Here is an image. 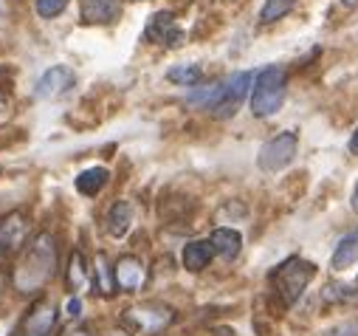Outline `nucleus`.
Here are the masks:
<instances>
[{"instance_id":"7ed1b4c3","label":"nucleus","mask_w":358,"mask_h":336,"mask_svg":"<svg viewBox=\"0 0 358 336\" xmlns=\"http://www.w3.org/2000/svg\"><path fill=\"white\" fill-rule=\"evenodd\" d=\"M313 277H316L313 263H308L302 258H291L282 266H277V272L271 274V283H274V291L280 294L282 305H294V302H299V297L305 294V288Z\"/></svg>"},{"instance_id":"c85d7f7f","label":"nucleus","mask_w":358,"mask_h":336,"mask_svg":"<svg viewBox=\"0 0 358 336\" xmlns=\"http://www.w3.org/2000/svg\"><path fill=\"white\" fill-rule=\"evenodd\" d=\"M0 294H3V277H0Z\"/></svg>"},{"instance_id":"9d476101","label":"nucleus","mask_w":358,"mask_h":336,"mask_svg":"<svg viewBox=\"0 0 358 336\" xmlns=\"http://www.w3.org/2000/svg\"><path fill=\"white\" fill-rule=\"evenodd\" d=\"M122 15V0H79V18L87 26H110Z\"/></svg>"},{"instance_id":"412c9836","label":"nucleus","mask_w":358,"mask_h":336,"mask_svg":"<svg viewBox=\"0 0 358 336\" xmlns=\"http://www.w3.org/2000/svg\"><path fill=\"white\" fill-rule=\"evenodd\" d=\"M113 286H116L113 269L108 266V258L99 255V258H96V288H99L102 294H113Z\"/></svg>"},{"instance_id":"ddd939ff","label":"nucleus","mask_w":358,"mask_h":336,"mask_svg":"<svg viewBox=\"0 0 358 336\" xmlns=\"http://www.w3.org/2000/svg\"><path fill=\"white\" fill-rule=\"evenodd\" d=\"M212 258H215V246L209 240H192L184 246V269L189 272H203Z\"/></svg>"},{"instance_id":"0eeeda50","label":"nucleus","mask_w":358,"mask_h":336,"mask_svg":"<svg viewBox=\"0 0 358 336\" xmlns=\"http://www.w3.org/2000/svg\"><path fill=\"white\" fill-rule=\"evenodd\" d=\"M54 325H57V305L51 300H37L23 316L17 336H51Z\"/></svg>"},{"instance_id":"393cba45","label":"nucleus","mask_w":358,"mask_h":336,"mask_svg":"<svg viewBox=\"0 0 358 336\" xmlns=\"http://www.w3.org/2000/svg\"><path fill=\"white\" fill-rule=\"evenodd\" d=\"M79 311H82V302H79V297H73V300L68 302V314L76 319V316H79Z\"/></svg>"},{"instance_id":"a878e982","label":"nucleus","mask_w":358,"mask_h":336,"mask_svg":"<svg viewBox=\"0 0 358 336\" xmlns=\"http://www.w3.org/2000/svg\"><path fill=\"white\" fill-rule=\"evenodd\" d=\"M350 206L358 212V184H355V190H352V195H350Z\"/></svg>"},{"instance_id":"dca6fc26","label":"nucleus","mask_w":358,"mask_h":336,"mask_svg":"<svg viewBox=\"0 0 358 336\" xmlns=\"http://www.w3.org/2000/svg\"><path fill=\"white\" fill-rule=\"evenodd\" d=\"M108 178H110V173L105 170V167H91V170H85V173L76 176V190L82 195H87V198H96L105 190Z\"/></svg>"},{"instance_id":"1a4fd4ad","label":"nucleus","mask_w":358,"mask_h":336,"mask_svg":"<svg viewBox=\"0 0 358 336\" xmlns=\"http://www.w3.org/2000/svg\"><path fill=\"white\" fill-rule=\"evenodd\" d=\"M29 237V218L23 212H9L0 218V258H9Z\"/></svg>"},{"instance_id":"f3484780","label":"nucleus","mask_w":358,"mask_h":336,"mask_svg":"<svg viewBox=\"0 0 358 336\" xmlns=\"http://www.w3.org/2000/svg\"><path fill=\"white\" fill-rule=\"evenodd\" d=\"M133 223V204L130 201H116L108 212V232L113 237H124Z\"/></svg>"},{"instance_id":"aec40b11","label":"nucleus","mask_w":358,"mask_h":336,"mask_svg":"<svg viewBox=\"0 0 358 336\" xmlns=\"http://www.w3.org/2000/svg\"><path fill=\"white\" fill-rule=\"evenodd\" d=\"M169 82H178V85H187V88H192V85H198L201 82V68L198 65H178V68H172L169 74Z\"/></svg>"},{"instance_id":"4468645a","label":"nucleus","mask_w":358,"mask_h":336,"mask_svg":"<svg viewBox=\"0 0 358 336\" xmlns=\"http://www.w3.org/2000/svg\"><path fill=\"white\" fill-rule=\"evenodd\" d=\"M355 260H358V229L350 232V234H344V237L338 240L333 258H330V266H333L336 272H341V269H350Z\"/></svg>"},{"instance_id":"4be33fe9","label":"nucleus","mask_w":358,"mask_h":336,"mask_svg":"<svg viewBox=\"0 0 358 336\" xmlns=\"http://www.w3.org/2000/svg\"><path fill=\"white\" fill-rule=\"evenodd\" d=\"M71 0H37V15L51 20V18H59L65 9H68Z\"/></svg>"},{"instance_id":"f03ea898","label":"nucleus","mask_w":358,"mask_h":336,"mask_svg":"<svg viewBox=\"0 0 358 336\" xmlns=\"http://www.w3.org/2000/svg\"><path fill=\"white\" fill-rule=\"evenodd\" d=\"M285 85H288V76L280 65L262 68L251 88V113L259 119L274 116L285 102Z\"/></svg>"},{"instance_id":"423d86ee","label":"nucleus","mask_w":358,"mask_h":336,"mask_svg":"<svg viewBox=\"0 0 358 336\" xmlns=\"http://www.w3.org/2000/svg\"><path fill=\"white\" fill-rule=\"evenodd\" d=\"M296 144H299L296 141V133H291V130L274 136L271 141H265L262 150H259V155H257L259 170L277 173V170H282V167H288L294 161V155H296Z\"/></svg>"},{"instance_id":"b1692460","label":"nucleus","mask_w":358,"mask_h":336,"mask_svg":"<svg viewBox=\"0 0 358 336\" xmlns=\"http://www.w3.org/2000/svg\"><path fill=\"white\" fill-rule=\"evenodd\" d=\"M59 336H94V333H91V328L82 325V322H71Z\"/></svg>"},{"instance_id":"f257e3e1","label":"nucleus","mask_w":358,"mask_h":336,"mask_svg":"<svg viewBox=\"0 0 358 336\" xmlns=\"http://www.w3.org/2000/svg\"><path fill=\"white\" fill-rule=\"evenodd\" d=\"M54 272H57V240L51 232H40L29 243L20 263L15 266L12 280L17 291L31 294V291H40L54 277Z\"/></svg>"},{"instance_id":"2eb2a0df","label":"nucleus","mask_w":358,"mask_h":336,"mask_svg":"<svg viewBox=\"0 0 358 336\" xmlns=\"http://www.w3.org/2000/svg\"><path fill=\"white\" fill-rule=\"evenodd\" d=\"M209 243L215 246V251H217L220 258L234 260V258L240 255L243 237H240V232H237V229H215V232H212V237H209Z\"/></svg>"},{"instance_id":"cd10ccee","label":"nucleus","mask_w":358,"mask_h":336,"mask_svg":"<svg viewBox=\"0 0 358 336\" xmlns=\"http://www.w3.org/2000/svg\"><path fill=\"white\" fill-rule=\"evenodd\" d=\"M344 6H358V0H341Z\"/></svg>"},{"instance_id":"6ab92c4d","label":"nucleus","mask_w":358,"mask_h":336,"mask_svg":"<svg viewBox=\"0 0 358 336\" xmlns=\"http://www.w3.org/2000/svg\"><path fill=\"white\" fill-rule=\"evenodd\" d=\"M294 6H296V0H265V6H262V12H259V20H262V23H277V20H282Z\"/></svg>"},{"instance_id":"9b49d317","label":"nucleus","mask_w":358,"mask_h":336,"mask_svg":"<svg viewBox=\"0 0 358 336\" xmlns=\"http://www.w3.org/2000/svg\"><path fill=\"white\" fill-rule=\"evenodd\" d=\"M73 82H76V76H73L71 68L54 65V68H48V71L40 76V82H37V97H40V99H59L62 94H68V91L73 88Z\"/></svg>"},{"instance_id":"bb28decb","label":"nucleus","mask_w":358,"mask_h":336,"mask_svg":"<svg viewBox=\"0 0 358 336\" xmlns=\"http://www.w3.org/2000/svg\"><path fill=\"white\" fill-rule=\"evenodd\" d=\"M350 150L358 153V127H355V133H352V139H350Z\"/></svg>"},{"instance_id":"5701e85b","label":"nucleus","mask_w":358,"mask_h":336,"mask_svg":"<svg viewBox=\"0 0 358 336\" xmlns=\"http://www.w3.org/2000/svg\"><path fill=\"white\" fill-rule=\"evenodd\" d=\"M319 336H358V322H341V325H336Z\"/></svg>"},{"instance_id":"6e6552de","label":"nucleus","mask_w":358,"mask_h":336,"mask_svg":"<svg viewBox=\"0 0 358 336\" xmlns=\"http://www.w3.org/2000/svg\"><path fill=\"white\" fill-rule=\"evenodd\" d=\"M144 37H147V43L166 46V48L184 46V31H181V26L175 23V18L169 12H155L144 26Z\"/></svg>"},{"instance_id":"39448f33","label":"nucleus","mask_w":358,"mask_h":336,"mask_svg":"<svg viewBox=\"0 0 358 336\" xmlns=\"http://www.w3.org/2000/svg\"><path fill=\"white\" fill-rule=\"evenodd\" d=\"M172 308L161 305V302H144V305H136L130 311H124V325L133 330V333H158L164 330L169 322H172Z\"/></svg>"},{"instance_id":"a211bd4d","label":"nucleus","mask_w":358,"mask_h":336,"mask_svg":"<svg viewBox=\"0 0 358 336\" xmlns=\"http://www.w3.org/2000/svg\"><path fill=\"white\" fill-rule=\"evenodd\" d=\"M87 283V266H85V258L79 251H73L71 260H68V288L71 291H82Z\"/></svg>"},{"instance_id":"20e7f679","label":"nucleus","mask_w":358,"mask_h":336,"mask_svg":"<svg viewBox=\"0 0 358 336\" xmlns=\"http://www.w3.org/2000/svg\"><path fill=\"white\" fill-rule=\"evenodd\" d=\"M251 82H254V76H251L248 71H240V74L229 76L226 82H220V85H217V91H215L212 102L206 105V111H209L212 116H217V119H229V116H234L237 108L243 105L248 88H251Z\"/></svg>"},{"instance_id":"f8f14e48","label":"nucleus","mask_w":358,"mask_h":336,"mask_svg":"<svg viewBox=\"0 0 358 336\" xmlns=\"http://www.w3.org/2000/svg\"><path fill=\"white\" fill-rule=\"evenodd\" d=\"M113 277H116V286L122 291H138L141 283H144V263L133 255H124L113 266Z\"/></svg>"}]
</instances>
